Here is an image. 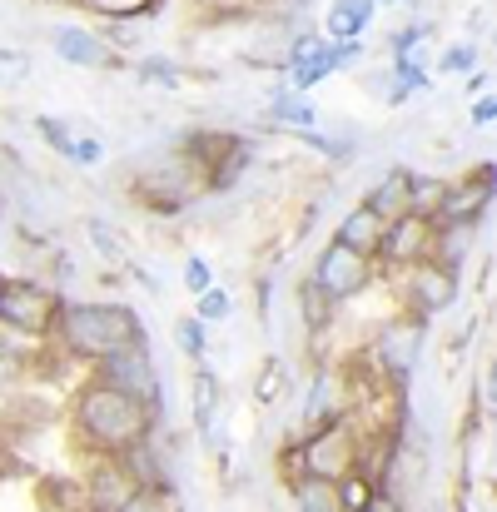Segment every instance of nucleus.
I'll list each match as a JSON object with an SVG mask.
<instances>
[{
  "label": "nucleus",
  "instance_id": "4be33fe9",
  "mask_svg": "<svg viewBox=\"0 0 497 512\" xmlns=\"http://www.w3.org/2000/svg\"><path fill=\"white\" fill-rule=\"evenodd\" d=\"M35 135L60 155V160H75V125H65V120H55V115H35Z\"/></svg>",
  "mask_w": 497,
  "mask_h": 512
},
{
  "label": "nucleus",
  "instance_id": "39448f33",
  "mask_svg": "<svg viewBox=\"0 0 497 512\" xmlns=\"http://www.w3.org/2000/svg\"><path fill=\"white\" fill-rule=\"evenodd\" d=\"M393 284H398V294H403V309H408L413 319H423V324L438 319V314H448V309L458 304V274L438 269L433 259L398 269Z\"/></svg>",
  "mask_w": 497,
  "mask_h": 512
},
{
  "label": "nucleus",
  "instance_id": "f03ea898",
  "mask_svg": "<svg viewBox=\"0 0 497 512\" xmlns=\"http://www.w3.org/2000/svg\"><path fill=\"white\" fill-rule=\"evenodd\" d=\"M55 348L65 353V358H85V363H100V358H110V353H120V348H135V343H145V324H140V314L130 309V304H120V299H110V304H100V299H85V304H60V319H55Z\"/></svg>",
  "mask_w": 497,
  "mask_h": 512
},
{
  "label": "nucleus",
  "instance_id": "9b49d317",
  "mask_svg": "<svg viewBox=\"0 0 497 512\" xmlns=\"http://www.w3.org/2000/svg\"><path fill=\"white\" fill-rule=\"evenodd\" d=\"M80 488H85V508L90 512H120V503H125L140 483H135V473L125 468L120 453H105V458L90 463V473H85Z\"/></svg>",
  "mask_w": 497,
  "mask_h": 512
},
{
  "label": "nucleus",
  "instance_id": "7ed1b4c3",
  "mask_svg": "<svg viewBox=\"0 0 497 512\" xmlns=\"http://www.w3.org/2000/svg\"><path fill=\"white\" fill-rule=\"evenodd\" d=\"M284 458H289V483H299V478L338 483V478H348V473L363 463V438H358L353 418L338 413V418H329V423L309 428Z\"/></svg>",
  "mask_w": 497,
  "mask_h": 512
},
{
  "label": "nucleus",
  "instance_id": "20e7f679",
  "mask_svg": "<svg viewBox=\"0 0 497 512\" xmlns=\"http://www.w3.org/2000/svg\"><path fill=\"white\" fill-rule=\"evenodd\" d=\"M60 289L40 279H5L0 274V329L20 339H50L60 319Z\"/></svg>",
  "mask_w": 497,
  "mask_h": 512
},
{
  "label": "nucleus",
  "instance_id": "423d86ee",
  "mask_svg": "<svg viewBox=\"0 0 497 512\" xmlns=\"http://www.w3.org/2000/svg\"><path fill=\"white\" fill-rule=\"evenodd\" d=\"M363 358L378 368V378H388L393 388H403V383L413 378L418 358H423V319L403 314L398 324H383V329H378V339L368 343V353H363Z\"/></svg>",
  "mask_w": 497,
  "mask_h": 512
},
{
  "label": "nucleus",
  "instance_id": "dca6fc26",
  "mask_svg": "<svg viewBox=\"0 0 497 512\" xmlns=\"http://www.w3.org/2000/svg\"><path fill=\"white\" fill-rule=\"evenodd\" d=\"M373 15H378L373 0H333L329 15H324V40H363Z\"/></svg>",
  "mask_w": 497,
  "mask_h": 512
},
{
  "label": "nucleus",
  "instance_id": "cd10ccee",
  "mask_svg": "<svg viewBox=\"0 0 497 512\" xmlns=\"http://www.w3.org/2000/svg\"><path fill=\"white\" fill-rule=\"evenodd\" d=\"M438 70H443V75H473V70H478V45H473V40L448 45V50L438 55Z\"/></svg>",
  "mask_w": 497,
  "mask_h": 512
},
{
  "label": "nucleus",
  "instance_id": "aec40b11",
  "mask_svg": "<svg viewBox=\"0 0 497 512\" xmlns=\"http://www.w3.org/2000/svg\"><path fill=\"white\" fill-rule=\"evenodd\" d=\"M85 234H90V244H95V254H100L105 264H130V244H125V234H120L115 224H105L100 214H90V219H85Z\"/></svg>",
  "mask_w": 497,
  "mask_h": 512
},
{
  "label": "nucleus",
  "instance_id": "473e14b6",
  "mask_svg": "<svg viewBox=\"0 0 497 512\" xmlns=\"http://www.w3.org/2000/svg\"><path fill=\"white\" fill-rule=\"evenodd\" d=\"M493 393H497L493 368H483V373H478V383H473V398H478V403H473V418H478V423H488V418H493Z\"/></svg>",
  "mask_w": 497,
  "mask_h": 512
},
{
  "label": "nucleus",
  "instance_id": "f8f14e48",
  "mask_svg": "<svg viewBox=\"0 0 497 512\" xmlns=\"http://www.w3.org/2000/svg\"><path fill=\"white\" fill-rule=\"evenodd\" d=\"M478 219H448V224H433V244H428V259L438 264V269H448V274H458L463 279V269L473 264V254H478Z\"/></svg>",
  "mask_w": 497,
  "mask_h": 512
},
{
  "label": "nucleus",
  "instance_id": "72a5a7b5",
  "mask_svg": "<svg viewBox=\"0 0 497 512\" xmlns=\"http://www.w3.org/2000/svg\"><path fill=\"white\" fill-rule=\"evenodd\" d=\"M100 160H105V140H100V135H80L70 165H100Z\"/></svg>",
  "mask_w": 497,
  "mask_h": 512
},
{
  "label": "nucleus",
  "instance_id": "2f4dec72",
  "mask_svg": "<svg viewBox=\"0 0 497 512\" xmlns=\"http://www.w3.org/2000/svg\"><path fill=\"white\" fill-rule=\"evenodd\" d=\"M30 80V55L25 50H0V85H20Z\"/></svg>",
  "mask_w": 497,
  "mask_h": 512
},
{
  "label": "nucleus",
  "instance_id": "1a4fd4ad",
  "mask_svg": "<svg viewBox=\"0 0 497 512\" xmlns=\"http://www.w3.org/2000/svg\"><path fill=\"white\" fill-rule=\"evenodd\" d=\"M428 244H433V219H423V214L388 219L373 264H383L388 274H398V269H408V264H423V259H428Z\"/></svg>",
  "mask_w": 497,
  "mask_h": 512
},
{
  "label": "nucleus",
  "instance_id": "412c9836",
  "mask_svg": "<svg viewBox=\"0 0 497 512\" xmlns=\"http://www.w3.org/2000/svg\"><path fill=\"white\" fill-rule=\"evenodd\" d=\"M284 393H289V363H284V358L274 353V358H264V363H259V378H254V398L274 408V403H279Z\"/></svg>",
  "mask_w": 497,
  "mask_h": 512
},
{
  "label": "nucleus",
  "instance_id": "e433bc0d",
  "mask_svg": "<svg viewBox=\"0 0 497 512\" xmlns=\"http://www.w3.org/2000/svg\"><path fill=\"white\" fill-rule=\"evenodd\" d=\"M368 512H408V508H403L398 498H388V493H378V498L368 503Z\"/></svg>",
  "mask_w": 497,
  "mask_h": 512
},
{
  "label": "nucleus",
  "instance_id": "f257e3e1",
  "mask_svg": "<svg viewBox=\"0 0 497 512\" xmlns=\"http://www.w3.org/2000/svg\"><path fill=\"white\" fill-rule=\"evenodd\" d=\"M70 428L90 458H105V453H125L145 443L155 433V413L135 393H120L105 378H90L70 403Z\"/></svg>",
  "mask_w": 497,
  "mask_h": 512
},
{
  "label": "nucleus",
  "instance_id": "b1692460",
  "mask_svg": "<svg viewBox=\"0 0 497 512\" xmlns=\"http://www.w3.org/2000/svg\"><path fill=\"white\" fill-rule=\"evenodd\" d=\"M85 10L105 15V20H145L160 10V0H80Z\"/></svg>",
  "mask_w": 497,
  "mask_h": 512
},
{
  "label": "nucleus",
  "instance_id": "c85d7f7f",
  "mask_svg": "<svg viewBox=\"0 0 497 512\" xmlns=\"http://www.w3.org/2000/svg\"><path fill=\"white\" fill-rule=\"evenodd\" d=\"M135 75H140L145 85H169V90L184 80V70H179V65H169L165 55H150V60H140V65H135Z\"/></svg>",
  "mask_w": 497,
  "mask_h": 512
},
{
  "label": "nucleus",
  "instance_id": "6ab92c4d",
  "mask_svg": "<svg viewBox=\"0 0 497 512\" xmlns=\"http://www.w3.org/2000/svg\"><path fill=\"white\" fill-rule=\"evenodd\" d=\"M373 498H378V483H373L363 468H353L348 478L333 483V503H338V512H368Z\"/></svg>",
  "mask_w": 497,
  "mask_h": 512
},
{
  "label": "nucleus",
  "instance_id": "4c0bfd02",
  "mask_svg": "<svg viewBox=\"0 0 497 512\" xmlns=\"http://www.w3.org/2000/svg\"><path fill=\"white\" fill-rule=\"evenodd\" d=\"M373 5H403V0H373Z\"/></svg>",
  "mask_w": 497,
  "mask_h": 512
},
{
  "label": "nucleus",
  "instance_id": "f3484780",
  "mask_svg": "<svg viewBox=\"0 0 497 512\" xmlns=\"http://www.w3.org/2000/svg\"><path fill=\"white\" fill-rule=\"evenodd\" d=\"M264 120L269 125H289V130H314L319 125V110H314V100L309 95H299V90H274L269 100H264Z\"/></svg>",
  "mask_w": 497,
  "mask_h": 512
},
{
  "label": "nucleus",
  "instance_id": "c9c22d12",
  "mask_svg": "<svg viewBox=\"0 0 497 512\" xmlns=\"http://www.w3.org/2000/svg\"><path fill=\"white\" fill-rule=\"evenodd\" d=\"M493 120H497V95L488 90V95H478V100H473V125H478V130H488Z\"/></svg>",
  "mask_w": 497,
  "mask_h": 512
},
{
  "label": "nucleus",
  "instance_id": "a878e982",
  "mask_svg": "<svg viewBox=\"0 0 497 512\" xmlns=\"http://www.w3.org/2000/svg\"><path fill=\"white\" fill-rule=\"evenodd\" d=\"M294 508L299 512H338V503H333V483L299 478V483H294Z\"/></svg>",
  "mask_w": 497,
  "mask_h": 512
},
{
  "label": "nucleus",
  "instance_id": "0eeeda50",
  "mask_svg": "<svg viewBox=\"0 0 497 512\" xmlns=\"http://www.w3.org/2000/svg\"><path fill=\"white\" fill-rule=\"evenodd\" d=\"M95 378H105L110 388H120V393H135L140 403H150L155 423L165 418L160 373H155V358H150V348H145V343H135V348H120V353L100 358V363H95Z\"/></svg>",
  "mask_w": 497,
  "mask_h": 512
},
{
  "label": "nucleus",
  "instance_id": "c756f323",
  "mask_svg": "<svg viewBox=\"0 0 497 512\" xmlns=\"http://www.w3.org/2000/svg\"><path fill=\"white\" fill-rule=\"evenodd\" d=\"M25 368H30V358L15 348V339H5V329H0V383H15V378H25Z\"/></svg>",
  "mask_w": 497,
  "mask_h": 512
},
{
  "label": "nucleus",
  "instance_id": "f704fd0d",
  "mask_svg": "<svg viewBox=\"0 0 497 512\" xmlns=\"http://www.w3.org/2000/svg\"><path fill=\"white\" fill-rule=\"evenodd\" d=\"M199 10H209V15H249L259 0H194Z\"/></svg>",
  "mask_w": 497,
  "mask_h": 512
},
{
  "label": "nucleus",
  "instance_id": "a211bd4d",
  "mask_svg": "<svg viewBox=\"0 0 497 512\" xmlns=\"http://www.w3.org/2000/svg\"><path fill=\"white\" fill-rule=\"evenodd\" d=\"M299 314H304L309 334H324V329L333 324V314H338V304H333L314 279H299Z\"/></svg>",
  "mask_w": 497,
  "mask_h": 512
},
{
  "label": "nucleus",
  "instance_id": "4468645a",
  "mask_svg": "<svg viewBox=\"0 0 497 512\" xmlns=\"http://www.w3.org/2000/svg\"><path fill=\"white\" fill-rule=\"evenodd\" d=\"M378 239H383V219H378L368 204H353V209L338 219V229H333V244H343V249H353V254H363V259L378 254Z\"/></svg>",
  "mask_w": 497,
  "mask_h": 512
},
{
  "label": "nucleus",
  "instance_id": "7c9ffc66",
  "mask_svg": "<svg viewBox=\"0 0 497 512\" xmlns=\"http://www.w3.org/2000/svg\"><path fill=\"white\" fill-rule=\"evenodd\" d=\"M179 279H184V289H189V294H204V289L214 284V269H209V259L189 254V259H184V274H179Z\"/></svg>",
  "mask_w": 497,
  "mask_h": 512
},
{
  "label": "nucleus",
  "instance_id": "2eb2a0df",
  "mask_svg": "<svg viewBox=\"0 0 497 512\" xmlns=\"http://www.w3.org/2000/svg\"><path fill=\"white\" fill-rule=\"evenodd\" d=\"M408 189H413V170H388L363 194V204L388 224V219H403V214H408Z\"/></svg>",
  "mask_w": 497,
  "mask_h": 512
},
{
  "label": "nucleus",
  "instance_id": "393cba45",
  "mask_svg": "<svg viewBox=\"0 0 497 512\" xmlns=\"http://www.w3.org/2000/svg\"><path fill=\"white\" fill-rule=\"evenodd\" d=\"M174 343H179V353H189L194 363H204V358H209V324H199V319H174Z\"/></svg>",
  "mask_w": 497,
  "mask_h": 512
},
{
  "label": "nucleus",
  "instance_id": "5701e85b",
  "mask_svg": "<svg viewBox=\"0 0 497 512\" xmlns=\"http://www.w3.org/2000/svg\"><path fill=\"white\" fill-rule=\"evenodd\" d=\"M194 319H199V324H224V319H234V294L219 289V284H209L204 294H194Z\"/></svg>",
  "mask_w": 497,
  "mask_h": 512
},
{
  "label": "nucleus",
  "instance_id": "9d476101",
  "mask_svg": "<svg viewBox=\"0 0 497 512\" xmlns=\"http://www.w3.org/2000/svg\"><path fill=\"white\" fill-rule=\"evenodd\" d=\"M45 40H50L55 60H65V65H80V70H110V65H120V55H115V50L105 45V35L90 30V25L60 20V25L45 30Z\"/></svg>",
  "mask_w": 497,
  "mask_h": 512
},
{
  "label": "nucleus",
  "instance_id": "ddd939ff",
  "mask_svg": "<svg viewBox=\"0 0 497 512\" xmlns=\"http://www.w3.org/2000/svg\"><path fill=\"white\" fill-rule=\"evenodd\" d=\"M219 403H224V383L209 363H199L189 373V418L199 428V438H214V418H219Z\"/></svg>",
  "mask_w": 497,
  "mask_h": 512
},
{
  "label": "nucleus",
  "instance_id": "bb28decb",
  "mask_svg": "<svg viewBox=\"0 0 497 512\" xmlns=\"http://www.w3.org/2000/svg\"><path fill=\"white\" fill-rule=\"evenodd\" d=\"M120 512H179V503H174V488H135L120 503Z\"/></svg>",
  "mask_w": 497,
  "mask_h": 512
},
{
  "label": "nucleus",
  "instance_id": "6e6552de",
  "mask_svg": "<svg viewBox=\"0 0 497 512\" xmlns=\"http://www.w3.org/2000/svg\"><path fill=\"white\" fill-rule=\"evenodd\" d=\"M309 279L343 309L348 299H358V294L378 279V264L363 259V254H353V249H343V244H324L319 259H314V269H309Z\"/></svg>",
  "mask_w": 497,
  "mask_h": 512
}]
</instances>
